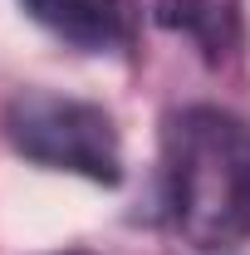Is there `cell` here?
<instances>
[{
	"label": "cell",
	"mask_w": 250,
	"mask_h": 255,
	"mask_svg": "<svg viewBox=\"0 0 250 255\" xmlns=\"http://www.w3.org/2000/svg\"><path fill=\"white\" fill-rule=\"evenodd\" d=\"M167 211L201 251L250 236V128L221 108H187L167 123Z\"/></svg>",
	"instance_id": "6da1fadb"
},
{
	"label": "cell",
	"mask_w": 250,
	"mask_h": 255,
	"mask_svg": "<svg viewBox=\"0 0 250 255\" xmlns=\"http://www.w3.org/2000/svg\"><path fill=\"white\" fill-rule=\"evenodd\" d=\"M5 137L15 142L20 157L39 162L49 172H74L89 182H118L123 172V147H118V128L113 118L59 94H20L5 113Z\"/></svg>",
	"instance_id": "7a4b0ae2"
},
{
	"label": "cell",
	"mask_w": 250,
	"mask_h": 255,
	"mask_svg": "<svg viewBox=\"0 0 250 255\" xmlns=\"http://www.w3.org/2000/svg\"><path fill=\"white\" fill-rule=\"evenodd\" d=\"M49 34L69 39L74 49H123L132 39V0H20Z\"/></svg>",
	"instance_id": "3957f363"
},
{
	"label": "cell",
	"mask_w": 250,
	"mask_h": 255,
	"mask_svg": "<svg viewBox=\"0 0 250 255\" xmlns=\"http://www.w3.org/2000/svg\"><path fill=\"white\" fill-rule=\"evenodd\" d=\"M157 20L206 49V59H226L241 44V0H157Z\"/></svg>",
	"instance_id": "277c9868"
},
{
	"label": "cell",
	"mask_w": 250,
	"mask_h": 255,
	"mask_svg": "<svg viewBox=\"0 0 250 255\" xmlns=\"http://www.w3.org/2000/svg\"><path fill=\"white\" fill-rule=\"evenodd\" d=\"M69 255H79V251H69Z\"/></svg>",
	"instance_id": "5b68a950"
}]
</instances>
